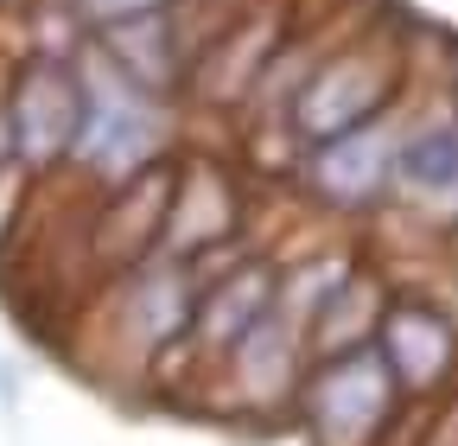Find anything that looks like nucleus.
<instances>
[{
  "label": "nucleus",
  "mask_w": 458,
  "mask_h": 446,
  "mask_svg": "<svg viewBox=\"0 0 458 446\" xmlns=\"http://www.w3.org/2000/svg\"><path fill=\"white\" fill-rule=\"evenodd\" d=\"M159 147V122L140 96V83L128 71H114V90L89 96L83 90V128H77V153L96 166L102 179H128L153 159Z\"/></svg>",
  "instance_id": "1"
},
{
  "label": "nucleus",
  "mask_w": 458,
  "mask_h": 446,
  "mask_svg": "<svg viewBox=\"0 0 458 446\" xmlns=\"http://www.w3.org/2000/svg\"><path fill=\"white\" fill-rule=\"evenodd\" d=\"M388 357H394L401 376L433 382V376L452 364V331H445L427 306H408V313H394V325H388Z\"/></svg>",
  "instance_id": "6"
},
{
  "label": "nucleus",
  "mask_w": 458,
  "mask_h": 446,
  "mask_svg": "<svg viewBox=\"0 0 458 446\" xmlns=\"http://www.w3.org/2000/svg\"><path fill=\"white\" fill-rule=\"evenodd\" d=\"M388 415V370L376 357H337L312 389V421L325 440L351 446Z\"/></svg>",
  "instance_id": "3"
},
{
  "label": "nucleus",
  "mask_w": 458,
  "mask_h": 446,
  "mask_svg": "<svg viewBox=\"0 0 458 446\" xmlns=\"http://www.w3.org/2000/svg\"><path fill=\"white\" fill-rule=\"evenodd\" d=\"M7 128H13V153L26 159H57L64 147H77L83 128V83L57 64H32L20 77V96L7 108Z\"/></svg>",
  "instance_id": "2"
},
{
  "label": "nucleus",
  "mask_w": 458,
  "mask_h": 446,
  "mask_svg": "<svg viewBox=\"0 0 458 446\" xmlns=\"http://www.w3.org/2000/svg\"><path fill=\"white\" fill-rule=\"evenodd\" d=\"M388 166H394V147H388L382 134H344V141H331V147L318 153L312 173H318V185H325L337 204H363V198L382 192Z\"/></svg>",
  "instance_id": "4"
},
{
  "label": "nucleus",
  "mask_w": 458,
  "mask_h": 446,
  "mask_svg": "<svg viewBox=\"0 0 458 446\" xmlns=\"http://www.w3.org/2000/svg\"><path fill=\"white\" fill-rule=\"evenodd\" d=\"M394 173L414 192V204H458V128L439 122V128L414 134L394 153Z\"/></svg>",
  "instance_id": "5"
},
{
  "label": "nucleus",
  "mask_w": 458,
  "mask_h": 446,
  "mask_svg": "<svg viewBox=\"0 0 458 446\" xmlns=\"http://www.w3.org/2000/svg\"><path fill=\"white\" fill-rule=\"evenodd\" d=\"M77 7L89 13V20H134V13H159V7H172V0H77Z\"/></svg>",
  "instance_id": "7"
}]
</instances>
